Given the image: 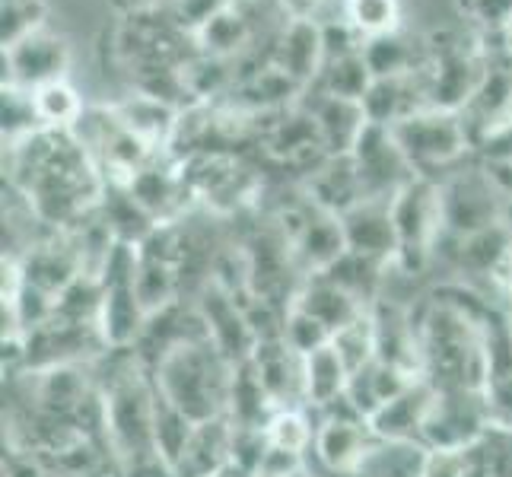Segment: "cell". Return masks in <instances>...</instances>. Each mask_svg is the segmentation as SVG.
<instances>
[{
    "label": "cell",
    "instance_id": "6da1fadb",
    "mask_svg": "<svg viewBox=\"0 0 512 477\" xmlns=\"http://www.w3.org/2000/svg\"><path fill=\"white\" fill-rule=\"evenodd\" d=\"M4 179L48 229H70L93 217L109 191L74 131L48 128L4 147Z\"/></svg>",
    "mask_w": 512,
    "mask_h": 477
},
{
    "label": "cell",
    "instance_id": "7a4b0ae2",
    "mask_svg": "<svg viewBox=\"0 0 512 477\" xmlns=\"http://www.w3.org/2000/svg\"><path fill=\"white\" fill-rule=\"evenodd\" d=\"M236 366L214 347L210 338H194L163 353L153 366V385L194 423L223 417L229 411Z\"/></svg>",
    "mask_w": 512,
    "mask_h": 477
},
{
    "label": "cell",
    "instance_id": "3957f363",
    "mask_svg": "<svg viewBox=\"0 0 512 477\" xmlns=\"http://www.w3.org/2000/svg\"><path fill=\"white\" fill-rule=\"evenodd\" d=\"M392 220L398 233L395 264L404 274L423 271V264L446 239L443 185L433 175H414L392 198Z\"/></svg>",
    "mask_w": 512,
    "mask_h": 477
},
{
    "label": "cell",
    "instance_id": "277c9868",
    "mask_svg": "<svg viewBox=\"0 0 512 477\" xmlns=\"http://www.w3.org/2000/svg\"><path fill=\"white\" fill-rule=\"evenodd\" d=\"M395 134L401 153L408 156L417 175H433L452 172L468 159V153H478L471 144V134L462 112H446V109H423L414 112L398 125L388 128Z\"/></svg>",
    "mask_w": 512,
    "mask_h": 477
},
{
    "label": "cell",
    "instance_id": "5b68a950",
    "mask_svg": "<svg viewBox=\"0 0 512 477\" xmlns=\"http://www.w3.org/2000/svg\"><path fill=\"white\" fill-rule=\"evenodd\" d=\"M443 185V217H446V236H471L487 226L509 223V201L493 179L490 166L481 159V166H458L446 175H439Z\"/></svg>",
    "mask_w": 512,
    "mask_h": 477
},
{
    "label": "cell",
    "instance_id": "8992f818",
    "mask_svg": "<svg viewBox=\"0 0 512 477\" xmlns=\"http://www.w3.org/2000/svg\"><path fill=\"white\" fill-rule=\"evenodd\" d=\"M0 61H4V86H23L35 93L48 83L67 80L74 51H70L67 35L42 29L26 42L0 51Z\"/></svg>",
    "mask_w": 512,
    "mask_h": 477
},
{
    "label": "cell",
    "instance_id": "52a82bcc",
    "mask_svg": "<svg viewBox=\"0 0 512 477\" xmlns=\"http://www.w3.org/2000/svg\"><path fill=\"white\" fill-rule=\"evenodd\" d=\"M353 166L360 175L363 201L366 198H385L392 201L395 194L414 179V166L408 163V156L401 153L395 134L382 125H369L360 137V144L350 153Z\"/></svg>",
    "mask_w": 512,
    "mask_h": 477
},
{
    "label": "cell",
    "instance_id": "ba28073f",
    "mask_svg": "<svg viewBox=\"0 0 512 477\" xmlns=\"http://www.w3.org/2000/svg\"><path fill=\"white\" fill-rule=\"evenodd\" d=\"M474 150L490 144L506 128H512V55L503 48L493 51L487 74L478 86V93L462 109Z\"/></svg>",
    "mask_w": 512,
    "mask_h": 477
},
{
    "label": "cell",
    "instance_id": "9c48e42d",
    "mask_svg": "<svg viewBox=\"0 0 512 477\" xmlns=\"http://www.w3.org/2000/svg\"><path fill=\"white\" fill-rule=\"evenodd\" d=\"M376 433L369 427V420L360 414H338L328 411V417L315 430V455L331 471H363L369 455L376 452Z\"/></svg>",
    "mask_w": 512,
    "mask_h": 477
},
{
    "label": "cell",
    "instance_id": "30bf717a",
    "mask_svg": "<svg viewBox=\"0 0 512 477\" xmlns=\"http://www.w3.org/2000/svg\"><path fill=\"white\" fill-rule=\"evenodd\" d=\"M341 229L350 255H360L379 264H395L398 233L392 220V201L366 198L341 214Z\"/></svg>",
    "mask_w": 512,
    "mask_h": 477
},
{
    "label": "cell",
    "instance_id": "8fae6325",
    "mask_svg": "<svg viewBox=\"0 0 512 477\" xmlns=\"http://www.w3.org/2000/svg\"><path fill=\"white\" fill-rule=\"evenodd\" d=\"M268 61L284 70V74L299 83L303 90L319 80L322 64H325V32L322 23H306V20H284L280 32L271 42Z\"/></svg>",
    "mask_w": 512,
    "mask_h": 477
},
{
    "label": "cell",
    "instance_id": "7c38bea8",
    "mask_svg": "<svg viewBox=\"0 0 512 477\" xmlns=\"http://www.w3.org/2000/svg\"><path fill=\"white\" fill-rule=\"evenodd\" d=\"M201 318H204L207 338L214 341V347L229 363L239 366L245 360H252V353L258 347V331L249 322V315L236 306L233 296L223 290H207L201 303Z\"/></svg>",
    "mask_w": 512,
    "mask_h": 477
},
{
    "label": "cell",
    "instance_id": "4fadbf2b",
    "mask_svg": "<svg viewBox=\"0 0 512 477\" xmlns=\"http://www.w3.org/2000/svg\"><path fill=\"white\" fill-rule=\"evenodd\" d=\"M433 401H436V388L427 379H420L411 388H404L398 398L382 404L373 414V420H369V427H373L379 443L423 446V427H427Z\"/></svg>",
    "mask_w": 512,
    "mask_h": 477
},
{
    "label": "cell",
    "instance_id": "5bb4252c",
    "mask_svg": "<svg viewBox=\"0 0 512 477\" xmlns=\"http://www.w3.org/2000/svg\"><path fill=\"white\" fill-rule=\"evenodd\" d=\"M303 105L312 112L315 125H319L328 156H350L353 147L360 144L363 131L369 128L366 109L357 99H338V96H322L315 90H306Z\"/></svg>",
    "mask_w": 512,
    "mask_h": 477
},
{
    "label": "cell",
    "instance_id": "9a60e30c",
    "mask_svg": "<svg viewBox=\"0 0 512 477\" xmlns=\"http://www.w3.org/2000/svg\"><path fill=\"white\" fill-rule=\"evenodd\" d=\"M233 433H236V423L229 420V414L198 423L179 458V465H175V474L214 477L217 471H223L233 462Z\"/></svg>",
    "mask_w": 512,
    "mask_h": 477
},
{
    "label": "cell",
    "instance_id": "2e32d148",
    "mask_svg": "<svg viewBox=\"0 0 512 477\" xmlns=\"http://www.w3.org/2000/svg\"><path fill=\"white\" fill-rule=\"evenodd\" d=\"M118 121L125 125L134 137L144 140L147 147H153L156 153H166L169 150V140L175 134V125H179V109L172 105L153 99L147 93H134L125 102L112 105Z\"/></svg>",
    "mask_w": 512,
    "mask_h": 477
},
{
    "label": "cell",
    "instance_id": "e0dca14e",
    "mask_svg": "<svg viewBox=\"0 0 512 477\" xmlns=\"http://www.w3.org/2000/svg\"><path fill=\"white\" fill-rule=\"evenodd\" d=\"M252 39H255L252 13H245L233 0V4H229L226 10H220L214 20L194 35V48L207 58L233 64L239 55H245V51L252 48Z\"/></svg>",
    "mask_w": 512,
    "mask_h": 477
},
{
    "label": "cell",
    "instance_id": "ac0fdd59",
    "mask_svg": "<svg viewBox=\"0 0 512 477\" xmlns=\"http://www.w3.org/2000/svg\"><path fill=\"white\" fill-rule=\"evenodd\" d=\"M363 109H366L369 125L392 128L408 115L427 109V99H423L414 74H408V77H382V80H373V86L366 90Z\"/></svg>",
    "mask_w": 512,
    "mask_h": 477
},
{
    "label": "cell",
    "instance_id": "d6986e66",
    "mask_svg": "<svg viewBox=\"0 0 512 477\" xmlns=\"http://www.w3.org/2000/svg\"><path fill=\"white\" fill-rule=\"evenodd\" d=\"M347 385H350V369L344 366L341 353L331 344L303 357V401L309 408L328 411L331 404H338L347 395Z\"/></svg>",
    "mask_w": 512,
    "mask_h": 477
},
{
    "label": "cell",
    "instance_id": "ffe728a7",
    "mask_svg": "<svg viewBox=\"0 0 512 477\" xmlns=\"http://www.w3.org/2000/svg\"><path fill=\"white\" fill-rule=\"evenodd\" d=\"M455 242V258L462 264V271L471 274H490L497 277L503 274L506 261L512 255V223H497V226H487L481 233H471V236H446Z\"/></svg>",
    "mask_w": 512,
    "mask_h": 477
},
{
    "label": "cell",
    "instance_id": "44dd1931",
    "mask_svg": "<svg viewBox=\"0 0 512 477\" xmlns=\"http://www.w3.org/2000/svg\"><path fill=\"white\" fill-rule=\"evenodd\" d=\"M293 303L319 318L331 334L341 331L347 322H353V318L369 309L353 293H347L338 284H331V280H325V277H312L309 284L293 296Z\"/></svg>",
    "mask_w": 512,
    "mask_h": 477
},
{
    "label": "cell",
    "instance_id": "7402d4cb",
    "mask_svg": "<svg viewBox=\"0 0 512 477\" xmlns=\"http://www.w3.org/2000/svg\"><path fill=\"white\" fill-rule=\"evenodd\" d=\"M373 86V70L366 64L363 48L350 51V55H338V58H325L322 74L309 90L322 93V96H338V99H357L363 102L366 90Z\"/></svg>",
    "mask_w": 512,
    "mask_h": 477
},
{
    "label": "cell",
    "instance_id": "603a6c76",
    "mask_svg": "<svg viewBox=\"0 0 512 477\" xmlns=\"http://www.w3.org/2000/svg\"><path fill=\"white\" fill-rule=\"evenodd\" d=\"M341 20L363 42L401 32V0H341Z\"/></svg>",
    "mask_w": 512,
    "mask_h": 477
},
{
    "label": "cell",
    "instance_id": "cb8c5ba5",
    "mask_svg": "<svg viewBox=\"0 0 512 477\" xmlns=\"http://www.w3.org/2000/svg\"><path fill=\"white\" fill-rule=\"evenodd\" d=\"M156 392V385H153ZM194 423L191 417H185L175 404H169L160 392H156V401H153V439H156V455L163 458V462L175 471L179 465V458L188 446V439L194 433Z\"/></svg>",
    "mask_w": 512,
    "mask_h": 477
},
{
    "label": "cell",
    "instance_id": "d4e9b609",
    "mask_svg": "<svg viewBox=\"0 0 512 477\" xmlns=\"http://www.w3.org/2000/svg\"><path fill=\"white\" fill-rule=\"evenodd\" d=\"M363 55H366L369 70H373V80H382V77H408V74H414L417 64H420L423 42L414 45V42L404 39L401 32H395V35H385V39L366 42Z\"/></svg>",
    "mask_w": 512,
    "mask_h": 477
},
{
    "label": "cell",
    "instance_id": "484cf974",
    "mask_svg": "<svg viewBox=\"0 0 512 477\" xmlns=\"http://www.w3.org/2000/svg\"><path fill=\"white\" fill-rule=\"evenodd\" d=\"M331 347L341 353L344 366L350 369V376H357L360 369L379 360V341H376V322L373 309H366L353 322H347L341 331L331 334Z\"/></svg>",
    "mask_w": 512,
    "mask_h": 477
},
{
    "label": "cell",
    "instance_id": "4316f807",
    "mask_svg": "<svg viewBox=\"0 0 512 477\" xmlns=\"http://www.w3.org/2000/svg\"><path fill=\"white\" fill-rule=\"evenodd\" d=\"M35 112H39L42 128L48 131H74L77 121L83 118L86 105L77 96V90L67 80L61 83H48L42 90H35Z\"/></svg>",
    "mask_w": 512,
    "mask_h": 477
},
{
    "label": "cell",
    "instance_id": "83f0119b",
    "mask_svg": "<svg viewBox=\"0 0 512 477\" xmlns=\"http://www.w3.org/2000/svg\"><path fill=\"white\" fill-rule=\"evenodd\" d=\"M42 29H48L45 0H0V51L26 42Z\"/></svg>",
    "mask_w": 512,
    "mask_h": 477
},
{
    "label": "cell",
    "instance_id": "f1b7e54d",
    "mask_svg": "<svg viewBox=\"0 0 512 477\" xmlns=\"http://www.w3.org/2000/svg\"><path fill=\"white\" fill-rule=\"evenodd\" d=\"M264 436H268V446L280 449V452H290V455H306L309 446L315 443V430L309 417L299 411V408H280L268 427H264Z\"/></svg>",
    "mask_w": 512,
    "mask_h": 477
},
{
    "label": "cell",
    "instance_id": "f546056e",
    "mask_svg": "<svg viewBox=\"0 0 512 477\" xmlns=\"http://www.w3.org/2000/svg\"><path fill=\"white\" fill-rule=\"evenodd\" d=\"M0 96H4V147L42 131L32 90H23V86H0Z\"/></svg>",
    "mask_w": 512,
    "mask_h": 477
},
{
    "label": "cell",
    "instance_id": "4dcf8cb0",
    "mask_svg": "<svg viewBox=\"0 0 512 477\" xmlns=\"http://www.w3.org/2000/svg\"><path fill=\"white\" fill-rule=\"evenodd\" d=\"M280 338H284V344L293 353H299V357H309L312 350L331 344V331L315 315H309L303 306L293 303L290 312L284 315V325H280Z\"/></svg>",
    "mask_w": 512,
    "mask_h": 477
},
{
    "label": "cell",
    "instance_id": "1f68e13d",
    "mask_svg": "<svg viewBox=\"0 0 512 477\" xmlns=\"http://www.w3.org/2000/svg\"><path fill=\"white\" fill-rule=\"evenodd\" d=\"M474 452L471 446H427L420 458V477H471Z\"/></svg>",
    "mask_w": 512,
    "mask_h": 477
},
{
    "label": "cell",
    "instance_id": "d6a6232c",
    "mask_svg": "<svg viewBox=\"0 0 512 477\" xmlns=\"http://www.w3.org/2000/svg\"><path fill=\"white\" fill-rule=\"evenodd\" d=\"M233 0H166V4L160 7L172 26H179L185 35H198L220 10H226Z\"/></svg>",
    "mask_w": 512,
    "mask_h": 477
},
{
    "label": "cell",
    "instance_id": "836d02e7",
    "mask_svg": "<svg viewBox=\"0 0 512 477\" xmlns=\"http://www.w3.org/2000/svg\"><path fill=\"white\" fill-rule=\"evenodd\" d=\"M465 10L493 35L512 20V0H465Z\"/></svg>",
    "mask_w": 512,
    "mask_h": 477
},
{
    "label": "cell",
    "instance_id": "e575fe53",
    "mask_svg": "<svg viewBox=\"0 0 512 477\" xmlns=\"http://www.w3.org/2000/svg\"><path fill=\"white\" fill-rule=\"evenodd\" d=\"M280 10H284V20H306V23H325L322 16L328 7L338 4L341 0H277Z\"/></svg>",
    "mask_w": 512,
    "mask_h": 477
},
{
    "label": "cell",
    "instance_id": "d590c367",
    "mask_svg": "<svg viewBox=\"0 0 512 477\" xmlns=\"http://www.w3.org/2000/svg\"><path fill=\"white\" fill-rule=\"evenodd\" d=\"M4 477H55V474H51L39 462V458H32V455H13L7 471H4Z\"/></svg>",
    "mask_w": 512,
    "mask_h": 477
},
{
    "label": "cell",
    "instance_id": "8d00e7d4",
    "mask_svg": "<svg viewBox=\"0 0 512 477\" xmlns=\"http://www.w3.org/2000/svg\"><path fill=\"white\" fill-rule=\"evenodd\" d=\"M478 153H481V159H487V163H512V128H506L500 137H493Z\"/></svg>",
    "mask_w": 512,
    "mask_h": 477
},
{
    "label": "cell",
    "instance_id": "74e56055",
    "mask_svg": "<svg viewBox=\"0 0 512 477\" xmlns=\"http://www.w3.org/2000/svg\"><path fill=\"white\" fill-rule=\"evenodd\" d=\"M112 4L121 10V13H144V10H160L166 0H112Z\"/></svg>",
    "mask_w": 512,
    "mask_h": 477
},
{
    "label": "cell",
    "instance_id": "f35d334b",
    "mask_svg": "<svg viewBox=\"0 0 512 477\" xmlns=\"http://www.w3.org/2000/svg\"><path fill=\"white\" fill-rule=\"evenodd\" d=\"M500 284H503V287H506V293L512 296V255H509L506 268H503V274H500Z\"/></svg>",
    "mask_w": 512,
    "mask_h": 477
},
{
    "label": "cell",
    "instance_id": "ab89813d",
    "mask_svg": "<svg viewBox=\"0 0 512 477\" xmlns=\"http://www.w3.org/2000/svg\"><path fill=\"white\" fill-rule=\"evenodd\" d=\"M500 35V39H503V51H509V55H512V20L497 32Z\"/></svg>",
    "mask_w": 512,
    "mask_h": 477
},
{
    "label": "cell",
    "instance_id": "60d3db41",
    "mask_svg": "<svg viewBox=\"0 0 512 477\" xmlns=\"http://www.w3.org/2000/svg\"><path fill=\"white\" fill-rule=\"evenodd\" d=\"M252 477H284V474H271V471H258V474H252Z\"/></svg>",
    "mask_w": 512,
    "mask_h": 477
}]
</instances>
